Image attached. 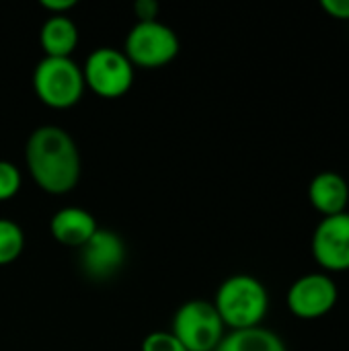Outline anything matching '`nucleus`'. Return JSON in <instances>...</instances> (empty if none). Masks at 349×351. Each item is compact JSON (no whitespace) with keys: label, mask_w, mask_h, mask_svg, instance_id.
I'll use <instances>...</instances> for the list:
<instances>
[{"label":"nucleus","mask_w":349,"mask_h":351,"mask_svg":"<svg viewBox=\"0 0 349 351\" xmlns=\"http://www.w3.org/2000/svg\"><path fill=\"white\" fill-rule=\"evenodd\" d=\"M21 183L23 177L19 167L10 160H0V202L12 199L19 193Z\"/></svg>","instance_id":"2eb2a0df"},{"label":"nucleus","mask_w":349,"mask_h":351,"mask_svg":"<svg viewBox=\"0 0 349 351\" xmlns=\"http://www.w3.org/2000/svg\"><path fill=\"white\" fill-rule=\"evenodd\" d=\"M25 249L23 228L8 218H0V267L14 263Z\"/></svg>","instance_id":"4468645a"},{"label":"nucleus","mask_w":349,"mask_h":351,"mask_svg":"<svg viewBox=\"0 0 349 351\" xmlns=\"http://www.w3.org/2000/svg\"><path fill=\"white\" fill-rule=\"evenodd\" d=\"M311 251L323 274L349 271V212L321 218L313 232Z\"/></svg>","instance_id":"6e6552de"},{"label":"nucleus","mask_w":349,"mask_h":351,"mask_svg":"<svg viewBox=\"0 0 349 351\" xmlns=\"http://www.w3.org/2000/svg\"><path fill=\"white\" fill-rule=\"evenodd\" d=\"M309 202L325 218L348 212L349 185L344 175L335 171H323L309 183Z\"/></svg>","instance_id":"9b49d317"},{"label":"nucleus","mask_w":349,"mask_h":351,"mask_svg":"<svg viewBox=\"0 0 349 351\" xmlns=\"http://www.w3.org/2000/svg\"><path fill=\"white\" fill-rule=\"evenodd\" d=\"M134 14L138 16V23L156 21V16H158V2L156 0H138V2H134Z\"/></svg>","instance_id":"f3484780"},{"label":"nucleus","mask_w":349,"mask_h":351,"mask_svg":"<svg viewBox=\"0 0 349 351\" xmlns=\"http://www.w3.org/2000/svg\"><path fill=\"white\" fill-rule=\"evenodd\" d=\"M84 86L101 99H119L134 84V66L123 51L115 47H97L88 53L84 68Z\"/></svg>","instance_id":"423d86ee"},{"label":"nucleus","mask_w":349,"mask_h":351,"mask_svg":"<svg viewBox=\"0 0 349 351\" xmlns=\"http://www.w3.org/2000/svg\"><path fill=\"white\" fill-rule=\"evenodd\" d=\"M41 6L51 12V16L64 14L66 10L76 6V0H41Z\"/></svg>","instance_id":"6ab92c4d"},{"label":"nucleus","mask_w":349,"mask_h":351,"mask_svg":"<svg viewBox=\"0 0 349 351\" xmlns=\"http://www.w3.org/2000/svg\"><path fill=\"white\" fill-rule=\"evenodd\" d=\"M339 300V288L329 274H304L290 286L286 304L296 319L317 321L327 317Z\"/></svg>","instance_id":"0eeeda50"},{"label":"nucleus","mask_w":349,"mask_h":351,"mask_svg":"<svg viewBox=\"0 0 349 351\" xmlns=\"http://www.w3.org/2000/svg\"><path fill=\"white\" fill-rule=\"evenodd\" d=\"M216 351H288V346L272 329L253 327L226 333Z\"/></svg>","instance_id":"ddd939ff"},{"label":"nucleus","mask_w":349,"mask_h":351,"mask_svg":"<svg viewBox=\"0 0 349 351\" xmlns=\"http://www.w3.org/2000/svg\"><path fill=\"white\" fill-rule=\"evenodd\" d=\"M99 230V224L95 216L78 206H66L58 210L49 220V232L51 237L64 245L80 249L95 232Z\"/></svg>","instance_id":"9d476101"},{"label":"nucleus","mask_w":349,"mask_h":351,"mask_svg":"<svg viewBox=\"0 0 349 351\" xmlns=\"http://www.w3.org/2000/svg\"><path fill=\"white\" fill-rule=\"evenodd\" d=\"M33 88L43 105L51 109H70L84 93L82 68L72 58L43 56L33 70Z\"/></svg>","instance_id":"7ed1b4c3"},{"label":"nucleus","mask_w":349,"mask_h":351,"mask_svg":"<svg viewBox=\"0 0 349 351\" xmlns=\"http://www.w3.org/2000/svg\"><path fill=\"white\" fill-rule=\"evenodd\" d=\"M321 8L337 21H349V0H321Z\"/></svg>","instance_id":"a211bd4d"},{"label":"nucleus","mask_w":349,"mask_h":351,"mask_svg":"<svg viewBox=\"0 0 349 351\" xmlns=\"http://www.w3.org/2000/svg\"><path fill=\"white\" fill-rule=\"evenodd\" d=\"M128 257L123 239L109 230L99 228L80 249H78V263L80 271L93 282H107L119 274Z\"/></svg>","instance_id":"1a4fd4ad"},{"label":"nucleus","mask_w":349,"mask_h":351,"mask_svg":"<svg viewBox=\"0 0 349 351\" xmlns=\"http://www.w3.org/2000/svg\"><path fill=\"white\" fill-rule=\"evenodd\" d=\"M39 43L45 58H70L78 45V29L72 19L49 16L39 31Z\"/></svg>","instance_id":"f8f14e48"},{"label":"nucleus","mask_w":349,"mask_h":351,"mask_svg":"<svg viewBox=\"0 0 349 351\" xmlns=\"http://www.w3.org/2000/svg\"><path fill=\"white\" fill-rule=\"evenodd\" d=\"M230 331L261 327L269 311V294L261 280L249 274H237L226 278L212 302Z\"/></svg>","instance_id":"f03ea898"},{"label":"nucleus","mask_w":349,"mask_h":351,"mask_svg":"<svg viewBox=\"0 0 349 351\" xmlns=\"http://www.w3.org/2000/svg\"><path fill=\"white\" fill-rule=\"evenodd\" d=\"M177 33L160 21L136 23L123 43V53L134 68L156 70L169 66L179 53Z\"/></svg>","instance_id":"20e7f679"},{"label":"nucleus","mask_w":349,"mask_h":351,"mask_svg":"<svg viewBox=\"0 0 349 351\" xmlns=\"http://www.w3.org/2000/svg\"><path fill=\"white\" fill-rule=\"evenodd\" d=\"M171 333L185 351H216L226 335V327L212 302L187 300L177 308Z\"/></svg>","instance_id":"39448f33"},{"label":"nucleus","mask_w":349,"mask_h":351,"mask_svg":"<svg viewBox=\"0 0 349 351\" xmlns=\"http://www.w3.org/2000/svg\"><path fill=\"white\" fill-rule=\"evenodd\" d=\"M31 179L51 195L72 191L80 181V152L74 138L60 125H39L25 146Z\"/></svg>","instance_id":"f257e3e1"},{"label":"nucleus","mask_w":349,"mask_h":351,"mask_svg":"<svg viewBox=\"0 0 349 351\" xmlns=\"http://www.w3.org/2000/svg\"><path fill=\"white\" fill-rule=\"evenodd\" d=\"M142 351H185L171 331H152L144 337Z\"/></svg>","instance_id":"dca6fc26"}]
</instances>
